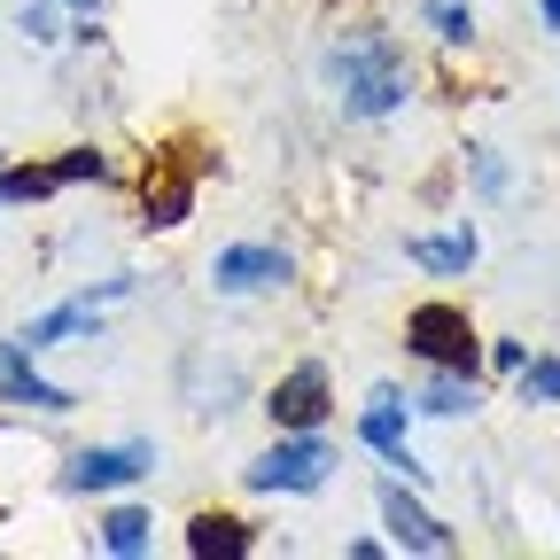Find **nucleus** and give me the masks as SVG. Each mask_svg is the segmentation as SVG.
Listing matches in <instances>:
<instances>
[{
  "mask_svg": "<svg viewBox=\"0 0 560 560\" xmlns=\"http://www.w3.org/2000/svg\"><path fill=\"white\" fill-rule=\"evenodd\" d=\"M132 280H102L94 296H70V304H55V312H39L32 327H24V350H55V342H79V335H102V304L109 296H125Z\"/></svg>",
  "mask_w": 560,
  "mask_h": 560,
  "instance_id": "9d476101",
  "label": "nucleus"
},
{
  "mask_svg": "<svg viewBox=\"0 0 560 560\" xmlns=\"http://www.w3.org/2000/svg\"><path fill=\"white\" fill-rule=\"evenodd\" d=\"M327 475H335V444H327L319 429L272 436V452H257V459L242 467V482L257 490V499H312V490H327Z\"/></svg>",
  "mask_w": 560,
  "mask_h": 560,
  "instance_id": "f03ea898",
  "label": "nucleus"
},
{
  "mask_svg": "<svg viewBox=\"0 0 560 560\" xmlns=\"http://www.w3.org/2000/svg\"><path fill=\"white\" fill-rule=\"evenodd\" d=\"M140 475H156V444L149 436H132V444H86V452H70L55 490H70V499H102V490H132Z\"/></svg>",
  "mask_w": 560,
  "mask_h": 560,
  "instance_id": "20e7f679",
  "label": "nucleus"
},
{
  "mask_svg": "<svg viewBox=\"0 0 560 560\" xmlns=\"http://www.w3.org/2000/svg\"><path fill=\"white\" fill-rule=\"evenodd\" d=\"M62 9H79V16H102V0H62Z\"/></svg>",
  "mask_w": 560,
  "mask_h": 560,
  "instance_id": "5701e85b",
  "label": "nucleus"
},
{
  "mask_svg": "<svg viewBox=\"0 0 560 560\" xmlns=\"http://www.w3.org/2000/svg\"><path fill=\"white\" fill-rule=\"evenodd\" d=\"M537 16H545V32H560V0H537Z\"/></svg>",
  "mask_w": 560,
  "mask_h": 560,
  "instance_id": "4be33fe9",
  "label": "nucleus"
},
{
  "mask_svg": "<svg viewBox=\"0 0 560 560\" xmlns=\"http://www.w3.org/2000/svg\"><path fill=\"white\" fill-rule=\"evenodd\" d=\"M420 412H436V420H459V412H475V374L429 366V389H420Z\"/></svg>",
  "mask_w": 560,
  "mask_h": 560,
  "instance_id": "2eb2a0df",
  "label": "nucleus"
},
{
  "mask_svg": "<svg viewBox=\"0 0 560 560\" xmlns=\"http://www.w3.org/2000/svg\"><path fill=\"white\" fill-rule=\"evenodd\" d=\"M140 202H149V226H187L195 219V179L172 172V164H156L149 187H140Z\"/></svg>",
  "mask_w": 560,
  "mask_h": 560,
  "instance_id": "ddd939ff",
  "label": "nucleus"
},
{
  "mask_svg": "<svg viewBox=\"0 0 560 560\" xmlns=\"http://www.w3.org/2000/svg\"><path fill=\"white\" fill-rule=\"evenodd\" d=\"M94 545L102 552H117V560H140L156 545V522H149V506H109L102 522H94Z\"/></svg>",
  "mask_w": 560,
  "mask_h": 560,
  "instance_id": "4468645a",
  "label": "nucleus"
},
{
  "mask_svg": "<svg viewBox=\"0 0 560 560\" xmlns=\"http://www.w3.org/2000/svg\"><path fill=\"white\" fill-rule=\"evenodd\" d=\"M296 280V257L280 242H226L210 257V289L219 296H265V289H289Z\"/></svg>",
  "mask_w": 560,
  "mask_h": 560,
  "instance_id": "423d86ee",
  "label": "nucleus"
},
{
  "mask_svg": "<svg viewBox=\"0 0 560 560\" xmlns=\"http://www.w3.org/2000/svg\"><path fill=\"white\" fill-rule=\"evenodd\" d=\"M522 359H529V350H522V342H490V366H499V374H514Z\"/></svg>",
  "mask_w": 560,
  "mask_h": 560,
  "instance_id": "412c9836",
  "label": "nucleus"
},
{
  "mask_svg": "<svg viewBox=\"0 0 560 560\" xmlns=\"http://www.w3.org/2000/svg\"><path fill=\"white\" fill-rule=\"evenodd\" d=\"M382 522H389V545H397V552H459V537H452L429 506H420L397 475L382 482Z\"/></svg>",
  "mask_w": 560,
  "mask_h": 560,
  "instance_id": "1a4fd4ad",
  "label": "nucleus"
},
{
  "mask_svg": "<svg viewBox=\"0 0 560 560\" xmlns=\"http://www.w3.org/2000/svg\"><path fill=\"white\" fill-rule=\"evenodd\" d=\"M405 350H412L420 366H452V374H475V366H482L475 319H467L459 304H444V296H429V304L405 312Z\"/></svg>",
  "mask_w": 560,
  "mask_h": 560,
  "instance_id": "7ed1b4c3",
  "label": "nucleus"
},
{
  "mask_svg": "<svg viewBox=\"0 0 560 560\" xmlns=\"http://www.w3.org/2000/svg\"><path fill=\"white\" fill-rule=\"evenodd\" d=\"M359 444H366V452H382L405 482L429 475V467L412 459V444H405V397H397L389 382H374V397H366V412H359Z\"/></svg>",
  "mask_w": 560,
  "mask_h": 560,
  "instance_id": "6e6552de",
  "label": "nucleus"
},
{
  "mask_svg": "<svg viewBox=\"0 0 560 560\" xmlns=\"http://www.w3.org/2000/svg\"><path fill=\"white\" fill-rule=\"evenodd\" d=\"M475 249H482V242H475V226H467V219H459L452 234H405V257H412L420 272H444V280H452V272H467V265H475Z\"/></svg>",
  "mask_w": 560,
  "mask_h": 560,
  "instance_id": "f8f14e48",
  "label": "nucleus"
},
{
  "mask_svg": "<svg viewBox=\"0 0 560 560\" xmlns=\"http://www.w3.org/2000/svg\"><path fill=\"white\" fill-rule=\"evenodd\" d=\"M514 382H522V397H529V405H560V359H522V366H514Z\"/></svg>",
  "mask_w": 560,
  "mask_h": 560,
  "instance_id": "f3484780",
  "label": "nucleus"
},
{
  "mask_svg": "<svg viewBox=\"0 0 560 560\" xmlns=\"http://www.w3.org/2000/svg\"><path fill=\"white\" fill-rule=\"evenodd\" d=\"M0 397H9V405H32V412H47V420L79 412V397H70L62 382H47V374L32 366L24 335H0Z\"/></svg>",
  "mask_w": 560,
  "mask_h": 560,
  "instance_id": "0eeeda50",
  "label": "nucleus"
},
{
  "mask_svg": "<svg viewBox=\"0 0 560 560\" xmlns=\"http://www.w3.org/2000/svg\"><path fill=\"white\" fill-rule=\"evenodd\" d=\"M187 552L195 560H249L257 552V522H242V514H195L187 522Z\"/></svg>",
  "mask_w": 560,
  "mask_h": 560,
  "instance_id": "9b49d317",
  "label": "nucleus"
},
{
  "mask_svg": "<svg viewBox=\"0 0 560 560\" xmlns=\"http://www.w3.org/2000/svg\"><path fill=\"white\" fill-rule=\"evenodd\" d=\"M16 32H24L32 47H55V39H62V0H24Z\"/></svg>",
  "mask_w": 560,
  "mask_h": 560,
  "instance_id": "a211bd4d",
  "label": "nucleus"
},
{
  "mask_svg": "<svg viewBox=\"0 0 560 560\" xmlns=\"http://www.w3.org/2000/svg\"><path fill=\"white\" fill-rule=\"evenodd\" d=\"M327 86H335V109L350 125H374V117H397L412 102V62L389 32H342L327 47Z\"/></svg>",
  "mask_w": 560,
  "mask_h": 560,
  "instance_id": "f257e3e1",
  "label": "nucleus"
},
{
  "mask_svg": "<svg viewBox=\"0 0 560 560\" xmlns=\"http://www.w3.org/2000/svg\"><path fill=\"white\" fill-rule=\"evenodd\" d=\"M467 164H475L482 195H506V164H499V149H467Z\"/></svg>",
  "mask_w": 560,
  "mask_h": 560,
  "instance_id": "aec40b11",
  "label": "nucleus"
},
{
  "mask_svg": "<svg viewBox=\"0 0 560 560\" xmlns=\"http://www.w3.org/2000/svg\"><path fill=\"white\" fill-rule=\"evenodd\" d=\"M327 412H335V382H327V366L319 359H304V366H289L272 389H265V420L280 436H304V429H327Z\"/></svg>",
  "mask_w": 560,
  "mask_h": 560,
  "instance_id": "39448f33",
  "label": "nucleus"
},
{
  "mask_svg": "<svg viewBox=\"0 0 560 560\" xmlns=\"http://www.w3.org/2000/svg\"><path fill=\"white\" fill-rule=\"evenodd\" d=\"M55 172H62V187H86V179L102 187V179H109V156H102V149H62Z\"/></svg>",
  "mask_w": 560,
  "mask_h": 560,
  "instance_id": "6ab92c4d",
  "label": "nucleus"
},
{
  "mask_svg": "<svg viewBox=\"0 0 560 560\" xmlns=\"http://www.w3.org/2000/svg\"><path fill=\"white\" fill-rule=\"evenodd\" d=\"M420 16H429V32H436V39H452V47H467V39H475V9H467V0H429Z\"/></svg>",
  "mask_w": 560,
  "mask_h": 560,
  "instance_id": "dca6fc26",
  "label": "nucleus"
}]
</instances>
